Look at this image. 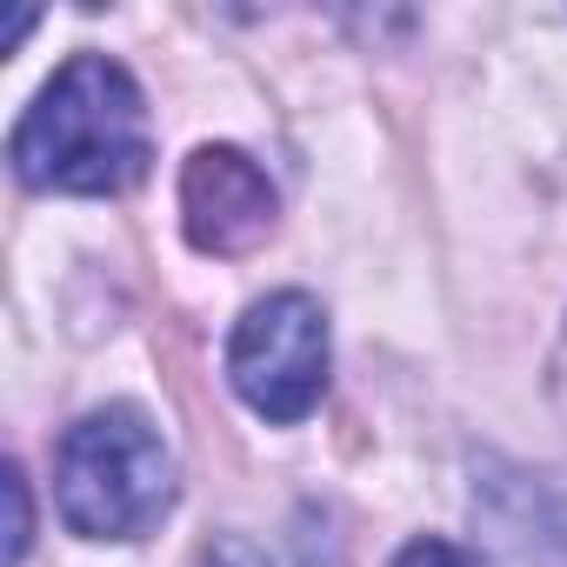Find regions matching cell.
<instances>
[{"label": "cell", "instance_id": "7a4b0ae2", "mask_svg": "<svg viewBox=\"0 0 567 567\" xmlns=\"http://www.w3.org/2000/svg\"><path fill=\"white\" fill-rule=\"evenodd\" d=\"M61 520L87 540H134L174 507V454L141 408H94L54 454Z\"/></svg>", "mask_w": 567, "mask_h": 567}, {"label": "cell", "instance_id": "ba28073f", "mask_svg": "<svg viewBox=\"0 0 567 567\" xmlns=\"http://www.w3.org/2000/svg\"><path fill=\"white\" fill-rule=\"evenodd\" d=\"M554 394H560V408H567V341H560V361H554Z\"/></svg>", "mask_w": 567, "mask_h": 567}, {"label": "cell", "instance_id": "6da1fadb", "mask_svg": "<svg viewBox=\"0 0 567 567\" xmlns=\"http://www.w3.org/2000/svg\"><path fill=\"white\" fill-rule=\"evenodd\" d=\"M8 161L41 194H121L147 174L154 134L134 74L107 54H74L21 114Z\"/></svg>", "mask_w": 567, "mask_h": 567}, {"label": "cell", "instance_id": "52a82bcc", "mask_svg": "<svg viewBox=\"0 0 567 567\" xmlns=\"http://www.w3.org/2000/svg\"><path fill=\"white\" fill-rule=\"evenodd\" d=\"M8 501H14V534H8V560L21 567V554H28V534H34V520H28V481H21V467H8Z\"/></svg>", "mask_w": 567, "mask_h": 567}, {"label": "cell", "instance_id": "3957f363", "mask_svg": "<svg viewBox=\"0 0 567 567\" xmlns=\"http://www.w3.org/2000/svg\"><path fill=\"white\" fill-rule=\"evenodd\" d=\"M227 381L260 421H280V427L308 421L328 394V315H321V301L301 288L254 301L227 334Z\"/></svg>", "mask_w": 567, "mask_h": 567}, {"label": "cell", "instance_id": "5b68a950", "mask_svg": "<svg viewBox=\"0 0 567 567\" xmlns=\"http://www.w3.org/2000/svg\"><path fill=\"white\" fill-rule=\"evenodd\" d=\"M200 567H321L308 540H260V534H220Z\"/></svg>", "mask_w": 567, "mask_h": 567}, {"label": "cell", "instance_id": "8992f818", "mask_svg": "<svg viewBox=\"0 0 567 567\" xmlns=\"http://www.w3.org/2000/svg\"><path fill=\"white\" fill-rule=\"evenodd\" d=\"M394 567H474V560H467L454 540H408Z\"/></svg>", "mask_w": 567, "mask_h": 567}, {"label": "cell", "instance_id": "277c9868", "mask_svg": "<svg viewBox=\"0 0 567 567\" xmlns=\"http://www.w3.org/2000/svg\"><path fill=\"white\" fill-rule=\"evenodd\" d=\"M274 181L240 147H200L181 167V220L200 254H247L274 234Z\"/></svg>", "mask_w": 567, "mask_h": 567}]
</instances>
